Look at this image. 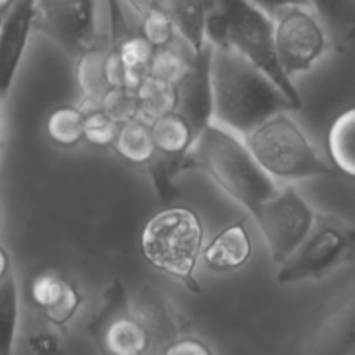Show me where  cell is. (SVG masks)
<instances>
[{
	"label": "cell",
	"instance_id": "cell-1",
	"mask_svg": "<svg viewBox=\"0 0 355 355\" xmlns=\"http://www.w3.org/2000/svg\"><path fill=\"white\" fill-rule=\"evenodd\" d=\"M211 123L245 137L281 111L300 107L238 52L211 49Z\"/></svg>",
	"mask_w": 355,
	"mask_h": 355
},
{
	"label": "cell",
	"instance_id": "cell-2",
	"mask_svg": "<svg viewBox=\"0 0 355 355\" xmlns=\"http://www.w3.org/2000/svg\"><path fill=\"white\" fill-rule=\"evenodd\" d=\"M203 172L250 215L279 189L253 159L239 135L210 123L198 134L186 156V170Z\"/></svg>",
	"mask_w": 355,
	"mask_h": 355
},
{
	"label": "cell",
	"instance_id": "cell-3",
	"mask_svg": "<svg viewBox=\"0 0 355 355\" xmlns=\"http://www.w3.org/2000/svg\"><path fill=\"white\" fill-rule=\"evenodd\" d=\"M272 17L250 0H207L205 38L214 47L238 52L270 82L276 83L298 107L302 97L293 80L277 66L272 45Z\"/></svg>",
	"mask_w": 355,
	"mask_h": 355
},
{
	"label": "cell",
	"instance_id": "cell-4",
	"mask_svg": "<svg viewBox=\"0 0 355 355\" xmlns=\"http://www.w3.org/2000/svg\"><path fill=\"white\" fill-rule=\"evenodd\" d=\"M203 224L193 208L166 207L146 222L141 252L146 262L200 295L196 266L203 250Z\"/></svg>",
	"mask_w": 355,
	"mask_h": 355
},
{
	"label": "cell",
	"instance_id": "cell-5",
	"mask_svg": "<svg viewBox=\"0 0 355 355\" xmlns=\"http://www.w3.org/2000/svg\"><path fill=\"white\" fill-rule=\"evenodd\" d=\"M257 165L270 177L304 180L312 177H338V170L319 155L290 111L272 114L243 137Z\"/></svg>",
	"mask_w": 355,
	"mask_h": 355
},
{
	"label": "cell",
	"instance_id": "cell-6",
	"mask_svg": "<svg viewBox=\"0 0 355 355\" xmlns=\"http://www.w3.org/2000/svg\"><path fill=\"white\" fill-rule=\"evenodd\" d=\"M352 252V225L335 215L315 214L314 224L300 246L279 263L276 279L279 284L321 279L336 267L350 262Z\"/></svg>",
	"mask_w": 355,
	"mask_h": 355
},
{
	"label": "cell",
	"instance_id": "cell-7",
	"mask_svg": "<svg viewBox=\"0 0 355 355\" xmlns=\"http://www.w3.org/2000/svg\"><path fill=\"white\" fill-rule=\"evenodd\" d=\"M97 355H148L151 338L120 279L106 288L99 311L87 324Z\"/></svg>",
	"mask_w": 355,
	"mask_h": 355
},
{
	"label": "cell",
	"instance_id": "cell-8",
	"mask_svg": "<svg viewBox=\"0 0 355 355\" xmlns=\"http://www.w3.org/2000/svg\"><path fill=\"white\" fill-rule=\"evenodd\" d=\"M272 23L274 55L290 80L312 69L331 47L324 24L312 7H286L272 17Z\"/></svg>",
	"mask_w": 355,
	"mask_h": 355
},
{
	"label": "cell",
	"instance_id": "cell-9",
	"mask_svg": "<svg viewBox=\"0 0 355 355\" xmlns=\"http://www.w3.org/2000/svg\"><path fill=\"white\" fill-rule=\"evenodd\" d=\"M33 31L75 59L106 42L99 31V0H35Z\"/></svg>",
	"mask_w": 355,
	"mask_h": 355
},
{
	"label": "cell",
	"instance_id": "cell-10",
	"mask_svg": "<svg viewBox=\"0 0 355 355\" xmlns=\"http://www.w3.org/2000/svg\"><path fill=\"white\" fill-rule=\"evenodd\" d=\"M270 257L279 266L300 246L314 224V210L293 184L279 187L252 215Z\"/></svg>",
	"mask_w": 355,
	"mask_h": 355
},
{
	"label": "cell",
	"instance_id": "cell-11",
	"mask_svg": "<svg viewBox=\"0 0 355 355\" xmlns=\"http://www.w3.org/2000/svg\"><path fill=\"white\" fill-rule=\"evenodd\" d=\"M211 49H214V45L210 42H207L201 51L194 52L186 75L175 85V110L189 121L196 137L207 125L211 123Z\"/></svg>",
	"mask_w": 355,
	"mask_h": 355
},
{
	"label": "cell",
	"instance_id": "cell-12",
	"mask_svg": "<svg viewBox=\"0 0 355 355\" xmlns=\"http://www.w3.org/2000/svg\"><path fill=\"white\" fill-rule=\"evenodd\" d=\"M35 0H14L0 23V96L6 97L33 33Z\"/></svg>",
	"mask_w": 355,
	"mask_h": 355
},
{
	"label": "cell",
	"instance_id": "cell-13",
	"mask_svg": "<svg viewBox=\"0 0 355 355\" xmlns=\"http://www.w3.org/2000/svg\"><path fill=\"white\" fill-rule=\"evenodd\" d=\"M30 298L45 321L59 329L73 321L83 304L75 281L55 270H44L31 279Z\"/></svg>",
	"mask_w": 355,
	"mask_h": 355
},
{
	"label": "cell",
	"instance_id": "cell-14",
	"mask_svg": "<svg viewBox=\"0 0 355 355\" xmlns=\"http://www.w3.org/2000/svg\"><path fill=\"white\" fill-rule=\"evenodd\" d=\"M149 128L155 142L156 158L173 177H177L179 172L186 170V156L196 139L193 127L179 111L173 110L149 121Z\"/></svg>",
	"mask_w": 355,
	"mask_h": 355
},
{
	"label": "cell",
	"instance_id": "cell-15",
	"mask_svg": "<svg viewBox=\"0 0 355 355\" xmlns=\"http://www.w3.org/2000/svg\"><path fill=\"white\" fill-rule=\"evenodd\" d=\"M253 245L248 227L243 218L232 222L214 236L210 243L201 250V257L207 269L214 272H231L246 266L252 257Z\"/></svg>",
	"mask_w": 355,
	"mask_h": 355
},
{
	"label": "cell",
	"instance_id": "cell-16",
	"mask_svg": "<svg viewBox=\"0 0 355 355\" xmlns=\"http://www.w3.org/2000/svg\"><path fill=\"white\" fill-rule=\"evenodd\" d=\"M354 295L326 318L309 349V355H352L355 335Z\"/></svg>",
	"mask_w": 355,
	"mask_h": 355
},
{
	"label": "cell",
	"instance_id": "cell-17",
	"mask_svg": "<svg viewBox=\"0 0 355 355\" xmlns=\"http://www.w3.org/2000/svg\"><path fill=\"white\" fill-rule=\"evenodd\" d=\"M336 52H345L355 33V0H307Z\"/></svg>",
	"mask_w": 355,
	"mask_h": 355
},
{
	"label": "cell",
	"instance_id": "cell-18",
	"mask_svg": "<svg viewBox=\"0 0 355 355\" xmlns=\"http://www.w3.org/2000/svg\"><path fill=\"white\" fill-rule=\"evenodd\" d=\"M177 35L198 52L207 44L205 21H207V0H163Z\"/></svg>",
	"mask_w": 355,
	"mask_h": 355
},
{
	"label": "cell",
	"instance_id": "cell-19",
	"mask_svg": "<svg viewBox=\"0 0 355 355\" xmlns=\"http://www.w3.org/2000/svg\"><path fill=\"white\" fill-rule=\"evenodd\" d=\"M111 149L130 165L148 166L156 155L149 121L139 116L120 125Z\"/></svg>",
	"mask_w": 355,
	"mask_h": 355
},
{
	"label": "cell",
	"instance_id": "cell-20",
	"mask_svg": "<svg viewBox=\"0 0 355 355\" xmlns=\"http://www.w3.org/2000/svg\"><path fill=\"white\" fill-rule=\"evenodd\" d=\"M328 151L331 165L340 175H355V110L349 107L333 121L328 134Z\"/></svg>",
	"mask_w": 355,
	"mask_h": 355
},
{
	"label": "cell",
	"instance_id": "cell-21",
	"mask_svg": "<svg viewBox=\"0 0 355 355\" xmlns=\"http://www.w3.org/2000/svg\"><path fill=\"white\" fill-rule=\"evenodd\" d=\"M193 55V49L179 37L172 44L153 51L148 68H146V76L170 83V85H177L180 78L186 75Z\"/></svg>",
	"mask_w": 355,
	"mask_h": 355
},
{
	"label": "cell",
	"instance_id": "cell-22",
	"mask_svg": "<svg viewBox=\"0 0 355 355\" xmlns=\"http://www.w3.org/2000/svg\"><path fill=\"white\" fill-rule=\"evenodd\" d=\"M19 324V290L12 272L0 281V355H14Z\"/></svg>",
	"mask_w": 355,
	"mask_h": 355
},
{
	"label": "cell",
	"instance_id": "cell-23",
	"mask_svg": "<svg viewBox=\"0 0 355 355\" xmlns=\"http://www.w3.org/2000/svg\"><path fill=\"white\" fill-rule=\"evenodd\" d=\"M107 42L110 40L76 58V82H78L80 90L83 94V101L101 103V97L110 89L103 71V61L104 54H106Z\"/></svg>",
	"mask_w": 355,
	"mask_h": 355
},
{
	"label": "cell",
	"instance_id": "cell-24",
	"mask_svg": "<svg viewBox=\"0 0 355 355\" xmlns=\"http://www.w3.org/2000/svg\"><path fill=\"white\" fill-rule=\"evenodd\" d=\"M141 118L151 121L177 107V87L144 76L135 87Z\"/></svg>",
	"mask_w": 355,
	"mask_h": 355
},
{
	"label": "cell",
	"instance_id": "cell-25",
	"mask_svg": "<svg viewBox=\"0 0 355 355\" xmlns=\"http://www.w3.org/2000/svg\"><path fill=\"white\" fill-rule=\"evenodd\" d=\"M78 107L83 113V141L99 149H106L113 146L116 139L120 123L113 120L99 103L92 101H80Z\"/></svg>",
	"mask_w": 355,
	"mask_h": 355
},
{
	"label": "cell",
	"instance_id": "cell-26",
	"mask_svg": "<svg viewBox=\"0 0 355 355\" xmlns=\"http://www.w3.org/2000/svg\"><path fill=\"white\" fill-rule=\"evenodd\" d=\"M47 135L59 148H75L83 141V113L78 106H59L49 114Z\"/></svg>",
	"mask_w": 355,
	"mask_h": 355
},
{
	"label": "cell",
	"instance_id": "cell-27",
	"mask_svg": "<svg viewBox=\"0 0 355 355\" xmlns=\"http://www.w3.org/2000/svg\"><path fill=\"white\" fill-rule=\"evenodd\" d=\"M99 104L120 125L141 116L137 94H135V89H130V87H111L101 97Z\"/></svg>",
	"mask_w": 355,
	"mask_h": 355
},
{
	"label": "cell",
	"instance_id": "cell-28",
	"mask_svg": "<svg viewBox=\"0 0 355 355\" xmlns=\"http://www.w3.org/2000/svg\"><path fill=\"white\" fill-rule=\"evenodd\" d=\"M139 21H141L139 31L151 44L153 49L165 47V45L172 44L173 40L179 38L175 26H173L165 7L148 10V12L139 17Z\"/></svg>",
	"mask_w": 355,
	"mask_h": 355
},
{
	"label": "cell",
	"instance_id": "cell-29",
	"mask_svg": "<svg viewBox=\"0 0 355 355\" xmlns=\"http://www.w3.org/2000/svg\"><path fill=\"white\" fill-rule=\"evenodd\" d=\"M159 355H214V350L208 347L207 342L191 335H180L170 340Z\"/></svg>",
	"mask_w": 355,
	"mask_h": 355
},
{
	"label": "cell",
	"instance_id": "cell-30",
	"mask_svg": "<svg viewBox=\"0 0 355 355\" xmlns=\"http://www.w3.org/2000/svg\"><path fill=\"white\" fill-rule=\"evenodd\" d=\"M30 349L33 355H59V340L51 331H38L30 336Z\"/></svg>",
	"mask_w": 355,
	"mask_h": 355
},
{
	"label": "cell",
	"instance_id": "cell-31",
	"mask_svg": "<svg viewBox=\"0 0 355 355\" xmlns=\"http://www.w3.org/2000/svg\"><path fill=\"white\" fill-rule=\"evenodd\" d=\"M250 2L255 3L259 9H262L266 14H269L270 17H274L277 12H281L283 9H286V7L309 6L307 0H250Z\"/></svg>",
	"mask_w": 355,
	"mask_h": 355
},
{
	"label": "cell",
	"instance_id": "cell-32",
	"mask_svg": "<svg viewBox=\"0 0 355 355\" xmlns=\"http://www.w3.org/2000/svg\"><path fill=\"white\" fill-rule=\"evenodd\" d=\"M121 2H123L137 17H141L142 14H146L148 10L163 7V0H121Z\"/></svg>",
	"mask_w": 355,
	"mask_h": 355
},
{
	"label": "cell",
	"instance_id": "cell-33",
	"mask_svg": "<svg viewBox=\"0 0 355 355\" xmlns=\"http://www.w3.org/2000/svg\"><path fill=\"white\" fill-rule=\"evenodd\" d=\"M10 272V259H9V253L6 252L2 245H0V281Z\"/></svg>",
	"mask_w": 355,
	"mask_h": 355
},
{
	"label": "cell",
	"instance_id": "cell-34",
	"mask_svg": "<svg viewBox=\"0 0 355 355\" xmlns=\"http://www.w3.org/2000/svg\"><path fill=\"white\" fill-rule=\"evenodd\" d=\"M14 0H0V12H6L10 6H12Z\"/></svg>",
	"mask_w": 355,
	"mask_h": 355
},
{
	"label": "cell",
	"instance_id": "cell-35",
	"mask_svg": "<svg viewBox=\"0 0 355 355\" xmlns=\"http://www.w3.org/2000/svg\"><path fill=\"white\" fill-rule=\"evenodd\" d=\"M2 99L3 97L0 96V132H2Z\"/></svg>",
	"mask_w": 355,
	"mask_h": 355
},
{
	"label": "cell",
	"instance_id": "cell-36",
	"mask_svg": "<svg viewBox=\"0 0 355 355\" xmlns=\"http://www.w3.org/2000/svg\"><path fill=\"white\" fill-rule=\"evenodd\" d=\"M2 16H3V12H0V23H2Z\"/></svg>",
	"mask_w": 355,
	"mask_h": 355
}]
</instances>
